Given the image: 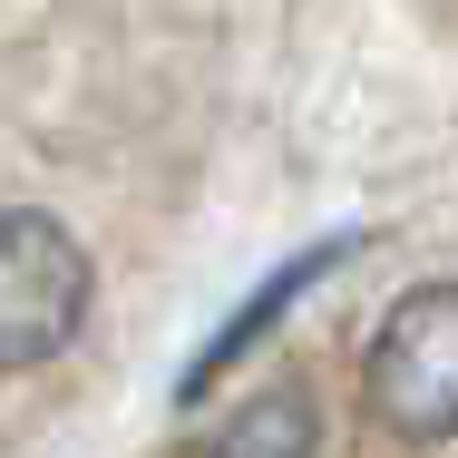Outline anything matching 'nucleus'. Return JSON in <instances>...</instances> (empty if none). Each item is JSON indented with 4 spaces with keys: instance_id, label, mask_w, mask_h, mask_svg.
<instances>
[{
    "instance_id": "nucleus-4",
    "label": "nucleus",
    "mask_w": 458,
    "mask_h": 458,
    "mask_svg": "<svg viewBox=\"0 0 458 458\" xmlns=\"http://www.w3.org/2000/svg\"><path fill=\"white\" fill-rule=\"evenodd\" d=\"M342 254H352V244H322V254H302V264H283L274 283H264V293H254V312H244V322H225V332H215V342H205V361L185 370V390H205V380H215V370L234 361V352H244V342H254V332H264V322H274L283 302H293V293H302V283L312 274H332V264H342Z\"/></svg>"
},
{
    "instance_id": "nucleus-2",
    "label": "nucleus",
    "mask_w": 458,
    "mask_h": 458,
    "mask_svg": "<svg viewBox=\"0 0 458 458\" xmlns=\"http://www.w3.org/2000/svg\"><path fill=\"white\" fill-rule=\"evenodd\" d=\"M89 322V254L59 215L0 205V370H39Z\"/></svg>"
},
{
    "instance_id": "nucleus-3",
    "label": "nucleus",
    "mask_w": 458,
    "mask_h": 458,
    "mask_svg": "<svg viewBox=\"0 0 458 458\" xmlns=\"http://www.w3.org/2000/svg\"><path fill=\"white\" fill-rule=\"evenodd\" d=\"M312 449H322V410H312L302 390H264V400H244L225 429H205L195 458H312Z\"/></svg>"
},
{
    "instance_id": "nucleus-1",
    "label": "nucleus",
    "mask_w": 458,
    "mask_h": 458,
    "mask_svg": "<svg viewBox=\"0 0 458 458\" xmlns=\"http://www.w3.org/2000/svg\"><path fill=\"white\" fill-rule=\"evenodd\" d=\"M361 390L390 439H410V449H449L458 439V293L449 283H420L380 322Z\"/></svg>"
}]
</instances>
